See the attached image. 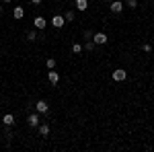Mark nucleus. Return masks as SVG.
<instances>
[{
  "instance_id": "2eb2a0df",
  "label": "nucleus",
  "mask_w": 154,
  "mask_h": 152,
  "mask_svg": "<svg viewBox=\"0 0 154 152\" xmlns=\"http://www.w3.org/2000/svg\"><path fill=\"white\" fill-rule=\"evenodd\" d=\"M72 51H74V54H80V51H82V45H80V43H74V45H72Z\"/></svg>"
},
{
  "instance_id": "423d86ee",
  "label": "nucleus",
  "mask_w": 154,
  "mask_h": 152,
  "mask_svg": "<svg viewBox=\"0 0 154 152\" xmlns=\"http://www.w3.org/2000/svg\"><path fill=\"white\" fill-rule=\"evenodd\" d=\"M27 123H29L31 128H37V126L41 123V121H39V115H37V113H31V115L27 117Z\"/></svg>"
},
{
  "instance_id": "4be33fe9",
  "label": "nucleus",
  "mask_w": 154,
  "mask_h": 152,
  "mask_svg": "<svg viewBox=\"0 0 154 152\" xmlns=\"http://www.w3.org/2000/svg\"><path fill=\"white\" fill-rule=\"evenodd\" d=\"M2 2H11V0H2Z\"/></svg>"
},
{
  "instance_id": "f257e3e1",
  "label": "nucleus",
  "mask_w": 154,
  "mask_h": 152,
  "mask_svg": "<svg viewBox=\"0 0 154 152\" xmlns=\"http://www.w3.org/2000/svg\"><path fill=\"white\" fill-rule=\"evenodd\" d=\"M123 6H125L123 2H119V0H111V4H109V11L117 14V12H121V11H123Z\"/></svg>"
},
{
  "instance_id": "393cba45",
  "label": "nucleus",
  "mask_w": 154,
  "mask_h": 152,
  "mask_svg": "<svg viewBox=\"0 0 154 152\" xmlns=\"http://www.w3.org/2000/svg\"><path fill=\"white\" fill-rule=\"evenodd\" d=\"M0 132H2V129H0Z\"/></svg>"
},
{
  "instance_id": "7ed1b4c3",
  "label": "nucleus",
  "mask_w": 154,
  "mask_h": 152,
  "mask_svg": "<svg viewBox=\"0 0 154 152\" xmlns=\"http://www.w3.org/2000/svg\"><path fill=\"white\" fill-rule=\"evenodd\" d=\"M35 109H37V113H48V111H49L48 101H37V103H35Z\"/></svg>"
},
{
  "instance_id": "dca6fc26",
  "label": "nucleus",
  "mask_w": 154,
  "mask_h": 152,
  "mask_svg": "<svg viewBox=\"0 0 154 152\" xmlns=\"http://www.w3.org/2000/svg\"><path fill=\"white\" fill-rule=\"evenodd\" d=\"M27 39H29V41H35V39H37V33H35V31H29V33H27Z\"/></svg>"
},
{
  "instance_id": "6e6552de",
  "label": "nucleus",
  "mask_w": 154,
  "mask_h": 152,
  "mask_svg": "<svg viewBox=\"0 0 154 152\" xmlns=\"http://www.w3.org/2000/svg\"><path fill=\"white\" fill-rule=\"evenodd\" d=\"M48 80H49V84H58V82H60V76H58V72L49 70V72H48Z\"/></svg>"
},
{
  "instance_id": "ddd939ff",
  "label": "nucleus",
  "mask_w": 154,
  "mask_h": 152,
  "mask_svg": "<svg viewBox=\"0 0 154 152\" xmlns=\"http://www.w3.org/2000/svg\"><path fill=\"white\" fill-rule=\"evenodd\" d=\"M45 66H48V70H54V68H56V60L48 58V60H45Z\"/></svg>"
},
{
  "instance_id": "9d476101",
  "label": "nucleus",
  "mask_w": 154,
  "mask_h": 152,
  "mask_svg": "<svg viewBox=\"0 0 154 152\" xmlns=\"http://www.w3.org/2000/svg\"><path fill=\"white\" fill-rule=\"evenodd\" d=\"M2 123H4V126H8V128H11L12 123H14V117H12L11 113H6V115L2 117Z\"/></svg>"
},
{
  "instance_id": "4468645a",
  "label": "nucleus",
  "mask_w": 154,
  "mask_h": 152,
  "mask_svg": "<svg viewBox=\"0 0 154 152\" xmlns=\"http://www.w3.org/2000/svg\"><path fill=\"white\" fill-rule=\"evenodd\" d=\"M84 49H86V51H93V49H95V41H86Z\"/></svg>"
},
{
  "instance_id": "aec40b11",
  "label": "nucleus",
  "mask_w": 154,
  "mask_h": 152,
  "mask_svg": "<svg viewBox=\"0 0 154 152\" xmlns=\"http://www.w3.org/2000/svg\"><path fill=\"white\" fill-rule=\"evenodd\" d=\"M84 37L86 39H93V31H84Z\"/></svg>"
},
{
  "instance_id": "9b49d317",
  "label": "nucleus",
  "mask_w": 154,
  "mask_h": 152,
  "mask_svg": "<svg viewBox=\"0 0 154 152\" xmlns=\"http://www.w3.org/2000/svg\"><path fill=\"white\" fill-rule=\"evenodd\" d=\"M37 128H39V134H41V136H48L49 134V126L48 123H39Z\"/></svg>"
},
{
  "instance_id": "a211bd4d",
  "label": "nucleus",
  "mask_w": 154,
  "mask_h": 152,
  "mask_svg": "<svg viewBox=\"0 0 154 152\" xmlns=\"http://www.w3.org/2000/svg\"><path fill=\"white\" fill-rule=\"evenodd\" d=\"M66 21H74V11H68L66 12V17H64Z\"/></svg>"
},
{
  "instance_id": "f3484780",
  "label": "nucleus",
  "mask_w": 154,
  "mask_h": 152,
  "mask_svg": "<svg viewBox=\"0 0 154 152\" xmlns=\"http://www.w3.org/2000/svg\"><path fill=\"white\" fill-rule=\"evenodd\" d=\"M125 6H130V8H136V6H138V0H128V2H125Z\"/></svg>"
},
{
  "instance_id": "412c9836",
  "label": "nucleus",
  "mask_w": 154,
  "mask_h": 152,
  "mask_svg": "<svg viewBox=\"0 0 154 152\" xmlns=\"http://www.w3.org/2000/svg\"><path fill=\"white\" fill-rule=\"evenodd\" d=\"M31 4H41V0H31Z\"/></svg>"
},
{
  "instance_id": "1a4fd4ad",
  "label": "nucleus",
  "mask_w": 154,
  "mask_h": 152,
  "mask_svg": "<svg viewBox=\"0 0 154 152\" xmlns=\"http://www.w3.org/2000/svg\"><path fill=\"white\" fill-rule=\"evenodd\" d=\"M12 17H14V19H23V17H25L23 6H14V11H12Z\"/></svg>"
},
{
  "instance_id": "f8f14e48",
  "label": "nucleus",
  "mask_w": 154,
  "mask_h": 152,
  "mask_svg": "<svg viewBox=\"0 0 154 152\" xmlns=\"http://www.w3.org/2000/svg\"><path fill=\"white\" fill-rule=\"evenodd\" d=\"M76 8H78V11H86V8H88V2H86V0H76Z\"/></svg>"
},
{
  "instance_id": "f03ea898",
  "label": "nucleus",
  "mask_w": 154,
  "mask_h": 152,
  "mask_svg": "<svg viewBox=\"0 0 154 152\" xmlns=\"http://www.w3.org/2000/svg\"><path fill=\"white\" fill-rule=\"evenodd\" d=\"M125 78H128V72H125V70H121V68H119V70L113 72V80H115V82H123Z\"/></svg>"
},
{
  "instance_id": "5701e85b",
  "label": "nucleus",
  "mask_w": 154,
  "mask_h": 152,
  "mask_svg": "<svg viewBox=\"0 0 154 152\" xmlns=\"http://www.w3.org/2000/svg\"><path fill=\"white\" fill-rule=\"evenodd\" d=\"M0 14H2V6H0Z\"/></svg>"
},
{
  "instance_id": "20e7f679",
  "label": "nucleus",
  "mask_w": 154,
  "mask_h": 152,
  "mask_svg": "<svg viewBox=\"0 0 154 152\" xmlns=\"http://www.w3.org/2000/svg\"><path fill=\"white\" fill-rule=\"evenodd\" d=\"M64 23H66V19H64L62 14H56V17L51 19V25H54L56 29H62V27H64Z\"/></svg>"
},
{
  "instance_id": "6ab92c4d",
  "label": "nucleus",
  "mask_w": 154,
  "mask_h": 152,
  "mask_svg": "<svg viewBox=\"0 0 154 152\" xmlns=\"http://www.w3.org/2000/svg\"><path fill=\"white\" fill-rule=\"evenodd\" d=\"M142 49L146 51V54H150V51H152V45H150V43H144V45H142Z\"/></svg>"
},
{
  "instance_id": "0eeeda50",
  "label": "nucleus",
  "mask_w": 154,
  "mask_h": 152,
  "mask_svg": "<svg viewBox=\"0 0 154 152\" xmlns=\"http://www.w3.org/2000/svg\"><path fill=\"white\" fill-rule=\"evenodd\" d=\"M33 25H35V29H45L48 21H45L43 17H35V19H33Z\"/></svg>"
},
{
  "instance_id": "b1692460",
  "label": "nucleus",
  "mask_w": 154,
  "mask_h": 152,
  "mask_svg": "<svg viewBox=\"0 0 154 152\" xmlns=\"http://www.w3.org/2000/svg\"><path fill=\"white\" fill-rule=\"evenodd\" d=\"M105 2H111V0H105Z\"/></svg>"
},
{
  "instance_id": "39448f33",
  "label": "nucleus",
  "mask_w": 154,
  "mask_h": 152,
  "mask_svg": "<svg viewBox=\"0 0 154 152\" xmlns=\"http://www.w3.org/2000/svg\"><path fill=\"white\" fill-rule=\"evenodd\" d=\"M93 41L97 45H103V43H107V35L105 33H93Z\"/></svg>"
}]
</instances>
